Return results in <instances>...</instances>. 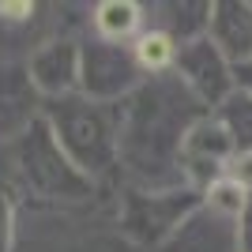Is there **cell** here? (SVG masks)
Masks as SVG:
<instances>
[{"mask_svg": "<svg viewBox=\"0 0 252 252\" xmlns=\"http://www.w3.org/2000/svg\"><path fill=\"white\" fill-rule=\"evenodd\" d=\"M203 109L189 98L177 79H162L139 87L128 105H117V158L147 185L173 181V166H181V139Z\"/></svg>", "mask_w": 252, "mask_h": 252, "instance_id": "1", "label": "cell"}, {"mask_svg": "<svg viewBox=\"0 0 252 252\" xmlns=\"http://www.w3.org/2000/svg\"><path fill=\"white\" fill-rule=\"evenodd\" d=\"M42 121L83 177L94 181L98 173L117 166V105H98L83 94H72L49 102Z\"/></svg>", "mask_w": 252, "mask_h": 252, "instance_id": "2", "label": "cell"}, {"mask_svg": "<svg viewBox=\"0 0 252 252\" xmlns=\"http://www.w3.org/2000/svg\"><path fill=\"white\" fill-rule=\"evenodd\" d=\"M15 166H19V177L27 181L38 196H45V200H83V196H91V189H94V181L83 177V173L68 162V155L57 147V139H53L49 125H45L42 117L19 136Z\"/></svg>", "mask_w": 252, "mask_h": 252, "instance_id": "3", "label": "cell"}, {"mask_svg": "<svg viewBox=\"0 0 252 252\" xmlns=\"http://www.w3.org/2000/svg\"><path fill=\"white\" fill-rule=\"evenodd\" d=\"M143 87L132 45H113V42H87L79 45V94L98 105H117L128 102Z\"/></svg>", "mask_w": 252, "mask_h": 252, "instance_id": "4", "label": "cell"}, {"mask_svg": "<svg viewBox=\"0 0 252 252\" xmlns=\"http://www.w3.org/2000/svg\"><path fill=\"white\" fill-rule=\"evenodd\" d=\"M169 75L189 91V98L200 105V109H211V113L237 91V83H233V64L219 53V45L211 42L207 34L177 45L173 72Z\"/></svg>", "mask_w": 252, "mask_h": 252, "instance_id": "5", "label": "cell"}, {"mask_svg": "<svg viewBox=\"0 0 252 252\" xmlns=\"http://www.w3.org/2000/svg\"><path fill=\"white\" fill-rule=\"evenodd\" d=\"M233 158V139L215 121V113H203L181 139V173L196 177L200 185L222 177Z\"/></svg>", "mask_w": 252, "mask_h": 252, "instance_id": "6", "label": "cell"}, {"mask_svg": "<svg viewBox=\"0 0 252 252\" xmlns=\"http://www.w3.org/2000/svg\"><path fill=\"white\" fill-rule=\"evenodd\" d=\"M27 79L49 102L79 94V45L75 42H45L42 49L31 53Z\"/></svg>", "mask_w": 252, "mask_h": 252, "instance_id": "7", "label": "cell"}, {"mask_svg": "<svg viewBox=\"0 0 252 252\" xmlns=\"http://www.w3.org/2000/svg\"><path fill=\"white\" fill-rule=\"evenodd\" d=\"M200 203V196L192 189H169V192H139L128 203V230L136 237H162L177 226L192 207Z\"/></svg>", "mask_w": 252, "mask_h": 252, "instance_id": "8", "label": "cell"}, {"mask_svg": "<svg viewBox=\"0 0 252 252\" xmlns=\"http://www.w3.org/2000/svg\"><path fill=\"white\" fill-rule=\"evenodd\" d=\"M207 38L233 68L252 64V4L249 0H219L211 4Z\"/></svg>", "mask_w": 252, "mask_h": 252, "instance_id": "9", "label": "cell"}, {"mask_svg": "<svg viewBox=\"0 0 252 252\" xmlns=\"http://www.w3.org/2000/svg\"><path fill=\"white\" fill-rule=\"evenodd\" d=\"M38 91L31 87L27 72H0V136L27 132L38 121Z\"/></svg>", "mask_w": 252, "mask_h": 252, "instance_id": "10", "label": "cell"}, {"mask_svg": "<svg viewBox=\"0 0 252 252\" xmlns=\"http://www.w3.org/2000/svg\"><path fill=\"white\" fill-rule=\"evenodd\" d=\"M143 8L132 0H102L94 8V34L98 42H113V45H132L143 34Z\"/></svg>", "mask_w": 252, "mask_h": 252, "instance_id": "11", "label": "cell"}, {"mask_svg": "<svg viewBox=\"0 0 252 252\" xmlns=\"http://www.w3.org/2000/svg\"><path fill=\"white\" fill-rule=\"evenodd\" d=\"M132 57H136L139 72L158 79V75H169L173 72V57H177V42L162 34L158 27H143L136 42H132Z\"/></svg>", "mask_w": 252, "mask_h": 252, "instance_id": "12", "label": "cell"}, {"mask_svg": "<svg viewBox=\"0 0 252 252\" xmlns=\"http://www.w3.org/2000/svg\"><path fill=\"white\" fill-rule=\"evenodd\" d=\"M215 121L226 128V136L233 139V151H252V94L233 91L226 102L215 109Z\"/></svg>", "mask_w": 252, "mask_h": 252, "instance_id": "13", "label": "cell"}, {"mask_svg": "<svg viewBox=\"0 0 252 252\" xmlns=\"http://www.w3.org/2000/svg\"><path fill=\"white\" fill-rule=\"evenodd\" d=\"M203 203H207L215 215L237 222V219H241V211L252 203V196H249V192H245L233 177H226V173H222V177H215V181H207V185H203Z\"/></svg>", "mask_w": 252, "mask_h": 252, "instance_id": "14", "label": "cell"}, {"mask_svg": "<svg viewBox=\"0 0 252 252\" xmlns=\"http://www.w3.org/2000/svg\"><path fill=\"white\" fill-rule=\"evenodd\" d=\"M226 177H233L252 196V151H233L230 166H226Z\"/></svg>", "mask_w": 252, "mask_h": 252, "instance_id": "15", "label": "cell"}, {"mask_svg": "<svg viewBox=\"0 0 252 252\" xmlns=\"http://www.w3.org/2000/svg\"><path fill=\"white\" fill-rule=\"evenodd\" d=\"M237 252H252V203L237 219Z\"/></svg>", "mask_w": 252, "mask_h": 252, "instance_id": "16", "label": "cell"}, {"mask_svg": "<svg viewBox=\"0 0 252 252\" xmlns=\"http://www.w3.org/2000/svg\"><path fill=\"white\" fill-rule=\"evenodd\" d=\"M8 241H11V203L0 196V252H8Z\"/></svg>", "mask_w": 252, "mask_h": 252, "instance_id": "17", "label": "cell"}, {"mask_svg": "<svg viewBox=\"0 0 252 252\" xmlns=\"http://www.w3.org/2000/svg\"><path fill=\"white\" fill-rule=\"evenodd\" d=\"M233 83H237V91L252 94V64H241V68H233Z\"/></svg>", "mask_w": 252, "mask_h": 252, "instance_id": "18", "label": "cell"}]
</instances>
